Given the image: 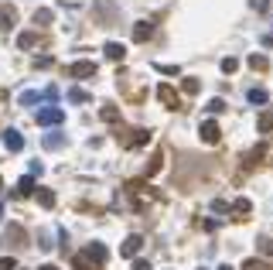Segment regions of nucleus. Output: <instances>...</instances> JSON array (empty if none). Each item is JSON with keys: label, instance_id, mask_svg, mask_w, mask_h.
Returning a JSON list of instances; mask_svg holds the SVG:
<instances>
[{"label": "nucleus", "instance_id": "obj_16", "mask_svg": "<svg viewBox=\"0 0 273 270\" xmlns=\"http://www.w3.org/2000/svg\"><path fill=\"white\" fill-rule=\"evenodd\" d=\"M52 21H55V14H52L48 7H38V11H34V24H41V28H44V24H52Z\"/></svg>", "mask_w": 273, "mask_h": 270}, {"label": "nucleus", "instance_id": "obj_36", "mask_svg": "<svg viewBox=\"0 0 273 270\" xmlns=\"http://www.w3.org/2000/svg\"><path fill=\"white\" fill-rule=\"evenodd\" d=\"M134 270H150V263H147V260H136V263H134Z\"/></svg>", "mask_w": 273, "mask_h": 270}, {"label": "nucleus", "instance_id": "obj_10", "mask_svg": "<svg viewBox=\"0 0 273 270\" xmlns=\"http://www.w3.org/2000/svg\"><path fill=\"white\" fill-rule=\"evenodd\" d=\"M102 52H106L110 62H123V55H126V48H123L120 41H106V48H102Z\"/></svg>", "mask_w": 273, "mask_h": 270}, {"label": "nucleus", "instance_id": "obj_41", "mask_svg": "<svg viewBox=\"0 0 273 270\" xmlns=\"http://www.w3.org/2000/svg\"><path fill=\"white\" fill-rule=\"evenodd\" d=\"M198 270H205V267H198Z\"/></svg>", "mask_w": 273, "mask_h": 270}, {"label": "nucleus", "instance_id": "obj_35", "mask_svg": "<svg viewBox=\"0 0 273 270\" xmlns=\"http://www.w3.org/2000/svg\"><path fill=\"white\" fill-rule=\"evenodd\" d=\"M0 270H14V260L10 256H0Z\"/></svg>", "mask_w": 273, "mask_h": 270}, {"label": "nucleus", "instance_id": "obj_28", "mask_svg": "<svg viewBox=\"0 0 273 270\" xmlns=\"http://www.w3.org/2000/svg\"><path fill=\"white\" fill-rule=\"evenodd\" d=\"M236 69H239V62H236L232 55H229V58H222V72H229V76H232Z\"/></svg>", "mask_w": 273, "mask_h": 270}, {"label": "nucleus", "instance_id": "obj_8", "mask_svg": "<svg viewBox=\"0 0 273 270\" xmlns=\"http://www.w3.org/2000/svg\"><path fill=\"white\" fill-rule=\"evenodd\" d=\"M96 14H99V24H110V21L116 18V7H113V4H106V0H99V4H96Z\"/></svg>", "mask_w": 273, "mask_h": 270}, {"label": "nucleus", "instance_id": "obj_34", "mask_svg": "<svg viewBox=\"0 0 273 270\" xmlns=\"http://www.w3.org/2000/svg\"><path fill=\"white\" fill-rule=\"evenodd\" d=\"M242 270H266V267H263L260 260H246V263H242Z\"/></svg>", "mask_w": 273, "mask_h": 270}, {"label": "nucleus", "instance_id": "obj_17", "mask_svg": "<svg viewBox=\"0 0 273 270\" xmlns=\"http://www.w3.org/2000/svg\"><path fill=\"white\" fill-rule=\"evenodd\" d=\"M7 239H14L18 246H24V243H28V232L20 229V226H10V229H7Z\"/></svg>", "mask_w": 273, "mask_h": 270}, {"label": "nucleus", "instance_id": "obj_22", "mask_svg": "<svg viewBox=\"0 0 273 270\" xmlns=\"http://www.w3.org/2000/svg\"><path fill=\"white\" fill-rule=\"evenodd\" d=\"M18 103H20V106H34V103H41V96L34 93V89H28V93H20Z\"/></svg>", "mask_w": 273, "mask_h": 270}, {"label": "nucleus", "instance_id": "obj_37", "mask_svg": "<svg viewBox=\"0 0 273 270\" xmlns=\"http://www.w3.org/2000/svg\"><path fill=\"white\" fill-rule=\"evenodd\" d=\"M38 270H58V267H52V263H44V267H38Z\"/></svg>", "mask_w": 273, "mask_h": 270}, {"label": "nucleus", "instance_id": "obj_6", "mask_svg": "<svg viewBox=\"0 0 273 270\" xmlns=\"http://www.w3.org/2000/svg\"><path fill=\"white\" fill-rule=\"evenodd\" d=\"M4 147H7V151H20V147H24V137H20L14 127L4 130Z\"/></svg>", "mask_w": 273, "mask_h": 270}, {"label": "nucleus", "instance_id": "obj_33", "mask_svg": "<svg viewBox=\"0 0 273 270\" xmlns=\"http://www.w3.org/2000/svg\"><path fill=\"white\" fill-rule=\"evenodd\" d=\"M157 72H164V76H178V65H154Z\"/></svg>", "mask_w": 273, "mask_h": 270}, {"label": "nucleus", "instance_id": "obj_27", "mask_svg": "<svg viewBox=\"0 0 273 270\" xmlns=\"http://www.w3.org/2000/svg\"><path fill=\"white\" fill-rule=\"evenodd\" d=\"M181 89H184L188 96H195V93H198V79H184V82H181Z\"/></svg>", "mask_w": 273, "mask_h": 270}, {"label": "nucleus", "instance_id": "obj_12", "mask_svg": "<svg viewBox=\"0 0 273 270\" xmlns=\"http://www.w3.org/2000/svg\"><path fill=\"white\" fill-rule=\"evenodd\" d=\"M256 130H260V134H270V130H273V110H263V113H260Z\"/></svg>", "mask_w": 273, "mask_h": 270}, {"label": "nucleus", "instance_id": "obj_15", "mask_svg": "<svg viewBox=\"0 0 273 270\" xmlns=\"http://www.w3.org/2000/svg\"><path fill=\"white\" fill-rule=\"evenodd\" d=\"M150 134L147 130H134V137H126V147H140V144H147Z\"/></svg>", "mask_w": 273, "mask_h": 270}, {"label": "nucleus", "instance_id": "obj_21", "mask_svg": "<svg viewBox=\"0 0 273 270\" xmlns=\"http://www.w3.org/2000/svg\"><path fill=\"white\" fill-rule=\"evenodd\" d=\"M246 62H250V69H256V72H263V69L270 65L266 58H263V55H256V52H253V55H250V58H246Z\"/></svg>", "mask_w": 273, "mask_h": 270}, {"label": "nucleus", "instance_id": "obj_1", "mask_svg": "<svg viewBox=\"0 0 273 270\" xmlns=\"http://www.w3.org/2000/svg\"><path fill=\"white\" fill-rule=\"evenodd\" d=\"M34 120H38L41 127H55V123L65 120V110H62V106H41L38 113H34Z\"/></svg>", "mask_w": 273, "mask_h": 270}, {"label": "nucleus", "instance_id": "obj_11", "mask_svg": "<svg viewBox=\"0 0 273 270\" xmlns=\"http://www.w3.org/2000/svg\"><path fill=\"white\" fill-rule=\"evenodd\" d=\"M232 212H236V219H246V215L253 212V202H250V198H236V202H232Z\"/></svg>", "mask_w": 273, "mask_h": 270}, {"label": "nucleus", "instance_id": "obj_3", "mask_svg": "<svg viewBox=\"0 0 273 270\" xmlns=\"http://www.w3.org/2000/svg\"><path fill=\"white\" fill-rule=\"evenodd\" d=\"M198 134H202V140H205V144H218L222 130H218V123H215V120H205V123L198 127Z\"/></svg>", "mask_w": 273, "mask_h": 270}, {"label": "nucleus", "instance_id": "obj_9", "mask_svg": "<svg viewBox=\"0 0 273 270\" xmlns=\"http://www.w3.org/2000/svg\"><path fill=\"white\" fill-rule=\"evenodd\" d=\"M150 35H154V24L150 21H136L134 24V41H147Z\"/></svg>", "mask_w": 273, "mask_h": 270}, {"label": "nucleus", "instance_id": "obj_5", "mask_svg": "<svg viewBox=\"0 0 273 270\" xmlns=\"http://www.w3.org/2000/svg\"><path fill=\"white\" fill-rule=\"evenodd\" d=\"M86 256H89L96 267H102V263H106V246H102V243H89V246H86Z\"/></svg>", "mask_w": 273, "mask_h": 270}, {"label": "nucleus", "instance_id": "obj_32", "mask_svg": "<svg viewBox=\"0 0 273 270\" xmlns=\"http://www.w3.org/2000/svg\"><path fill=\"white\" fill-rule=\"evenodd\" d=\"M256 243H260V253H266V256H270V253H273V243H270V239H266V236H263V239H256Z\"/></svg>", "mask_w": 273, "mask_h": 270}, {"label": "nucleus", "instance_id": "obj_14", "mask_svg": "<svg viewBox=\"0 0 273 270\" xmlns=\"http://www.w3.org/2000/svg\"><path fill=\"white\" fill-rule=\"evenodd\" d=\"M34 45H38V35H34V31H20L18 35V48L28 52V48H34Z\"/></svg>", "mask_w": 273, "mask_h": 270}, {"label": "nucleus", "instance_id": "obj_13", "mask_svg": "<svg viewBox=\"0 0 273 270\" xmlns=\"http://www.w3.org/2000/svg\"><path fill=\"white\" fill-rule=\"evenodd\" d=\"M18 24V11L14 7H0V28H14Z\"/></svg>", "mask_w": 273, "mask_h": 270}, {"label": "nucleus", "instance_id": "obj_24", "mask_svg": "<svg viewBox=\"0 0 273 270\" xmlns=\"http://www.w3.org/2000/svg\"><path fill=\"white\" fill-rule=\"evenodd\" d=\"M68 99H72V103H89V93H86V89H68Z\"/></svg>", "mask_w": 273, "mask_h": 270}, {"label": "nucleus", "instance_id": "obj_20", "mask_svg": "<svg viewBox=\"0 0 273 270\" xmlns=\"http://www.w3.org/2000/svg\"><path fill=\"white\" fill-rule=\"evenodd\" d=\"M38 202L44 205V209H52V205H55V192H52V188H41V192H38Z\"/></svg>", "mask_w": 273, "mask_h": 270}, {"label": "nucleus", "instance_id": "obj_31", "mask_svg": "<svg viewBox=\"0 0 273 270\" xmlns=\"http://www.w3.org/2000/svg\"><path fill=\"white\" fill-rule=\"evenodd\" d=\"M250 7H253L256 14H263V11H266V7H270V0H250Z\"/></svg>", "mask_w": 273, "mask_h": 270}, {"label": "nucleus", "instance_id": "obj_4", "mask_svg": "<svg viewBox=\"0 0 273 270\" xmlns=\"http://www.w3.org/2000/svg\"><path fill=\"white\" fill-rule=\"evenodd\" d=\"M140 246H144V236H126V239H123V246H120V253H123V256H136V253H140Z\"/></svg>", "mask_w": 273, "mask_h": 270}, {"label": "nucleus", "instance_id": "obj_25", "mask_svg": "<svg viewBox=\"0 0 273 270\" xmlns=\"http://www.w3.org/2000/svg\"><path fill=\"white\" fill-rule=\"evenodd\" d=\"M92 267H96V263H92L86 253H82V256H76V270H92Z\"/></svg>", "mask_w": 273, "mask_h": 270}, {"label": "nucleus", "instance_id": "obj_39", "mask_svg": "<svg viewBox=\"0 0 273 270\" xmlns=\"http://www.w3.org/2000/svg\"><path fill=\"white\" fill-rule=\"evenodd\" d=\"M0 219H4V205H0Z\"/></svg>", "mask_w": 273, "mask_h": 270}, {"label": "nucleus", "instance_id": "obj_19", "mask_svg": "<svg viewBox=\"0 0 273 270\" xmlns=\"http://www.w3.org/2000/svg\"><path fill=\"white\" fill-rule=\"evenodd\" d=\"M18 192L20 195H31V192H34V178H31V174H24V178L18 181Z\"/></svg>", "mask_w": 273, "mask_h": 270}, {"label": "nucleus", "instance_id": "obj_7", "mask_svg": "<svg viewBox=\"0 0 273 270\" xmlns=\"http://www.w3.org/2000/svg\"><path fill=\"white\" fill-rule=\"evenodd\" d=\"M157 99H160V103H168V106H181V99H178V93L174 89H171V86H168V82H164V86H160V89H157Z\"/></svg>", "mask_w": 273, "mask_h": 270}, {"label": "nucleus", "instance_id": "obj_30", "mask_svg": "<svg viewBox=\"0 0 273 270\" xmlns=\"http://www.w3.org/2000/svg\"><path fill=\"white\" fill-rule=\"evenodd\" d=\"M44 147H52V151H55V147H62V137L58 134H48V137H44Z\"/></svg>", "mask_w": 273, "mask_h": 270}, {"label": "nucleus", "instance_id": "obj_40", "mask_svg": "<svg viewBox=\"0 0 273 270\" xmlns=\"http://www.w3.org/2000/svg\"><path fill=\"white\" fill-rule=\"evenodd\" d=\"M0 188H4V178H0Z\"/></svg>", "mask_w": 273, "mask_h": 270}, {"label": "nucleus", "instance_id": "obj_23", "mask_svg": "<svg viewBox=\"0 0 273 270\" xmlns=\"http://www.w3.org/2000/svg\"><path fill=\"white\" fill-rule=\"evenodd\" d=\"M99 116H102L106 123H116V120H120V110H116V106H102V110H99Z\"/></svg>", "mask_w": 273, "mask_h": 270}, {"label": "nucleus", "instance_id": "obj_2", "mask_svg": "<svg viewBox=\"0 0 273 270\" xmlns=\"http://www.w3.org/2000/svg\"><path fill=\"white\" fill-rule=\"evenodd\" d=\"M65 72H68L72 79H92L96 76V62H72Z\"/></svg>", "mask_w": 273, "mask_h": 270}, {"label": "nucleus", "instance_id": "obj_26", "mask_svg": "<svg viewBox=\"0 0 273 270\" xmlns=\"http://www.w3.org/2000/svg\"><path fill=\"white\" fill-rule=\"evenodd\" d=\"M160 164H164V157L154 154V157H150V164H147V174H157V171H160Z\"/></svg>", "mask_w": 273, "mask_h": 270}, {"label": "nucleus", "instance_id": "obj_38", "mask_svg": "<svg viewBox=\"0 0 273 270\" xmlns=\"http://www.w3.org/2000/svg\"><path fill=\"white\" fill-rule=\"evenodd\" d=\"M218 270H232V267H229V263H226V267H218Z\"/></svg>", "mask_w": 273, "mask_h": 270}, {"label": "nucleus", "instance_id": "obj_29", "mask_svg": "<svg viewBox=\"0 0 273 270\" xmlns=\"http://www.w3.org/2000/svg\"><path fill=\"white\" fill-rule=\"evenodd\" d=\"M226 110V99H208V113H222Z\"/></svg>", "mask_w": 273, "mask_h": 270}, {"label": "nucleus", "instance_id": "obj_18", "mask_svg": "<svg viewBox=\"0 0 273 270\" xmlns=\"http://www.w3.org/2000/svg\"><path fill=\"white\" fill-rule=\"evenodd\" d=\"M246 96H250V103H253V106H263V103L270 99V96H266V89H256V86L246 93Z\"/></svg>", "mask_w": 273, "mask_h": 270}]
</instances>
